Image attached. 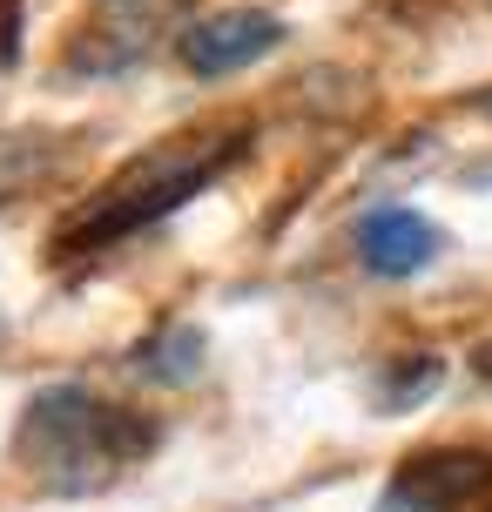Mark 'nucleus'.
Listing matches in <instances>:
<instances>
[{
	"mask_svg": "<svg viewBox=\"0 0 492 512\" xmlns=\"http://www.w3.org/2000/svg\"><path fill=\"white\" fill-rule=\"evenodd\" d=\"M284 41V21L263 14V7H223L182 34V68L189 75H236Z\"/></svg>",
	"mask_w": 492,
	"mask_h": 512,
	"instance_id": "f257e3e1",
	"label": "nucleus"
},
{
	"mask_svg": "<svg viewBox=\"0 0 492 512\" xmlns=\"http://www.w3.org/2000/svg\"><path fill=\"white\" fill-rule=\"evenodd\" d=\"M486 479L492 452H432V459H412L378 492V512H459Z\"/></svg>",
	"mask_w": 492,
	"mask_h": 512,
	"instance_id": "f03ea898",
	"label": "nucleus"
},
{
	"mask_svg": "<svg viewBox=\"0 0 492 512\" xmlns=\"http://www.w3.org/2000/svg\"><path fill=\"white\" fill-rule=\"evenodd\" d=\"M358 256L371 277H412V270H425L439 256V230L425 216H412V209H378L358 230Z\"/></svg>",
	"mask_w": 492,
	"mask_h": 512,
	"instance_id": "7ed1b4c3",
	"label": "nucleus"
},
{
	"mask_svg": "<svg viewBox=\"0 0 492 512\" xmlns=\"http://www.w3.org/2000/svg\"><path fill=\"white\" fill-rule=\"evenodd\" d=\"M196 364H203V331H189V324H176V331L149 337L142 351H135V371L156 384H182L196 378Z\"/></svg>",
	"mask_w": 492,
	"mask_h": 512,
	"instance_id": "20e7f679",
	"label": "nucleus"
},
{
	"mask_svg": "<svg viewBox=\"0 0 492 512\" xmlns=\"http://www.w3.org/2000/svg\"><path fill=\"white\" fill-rule=\"evenodd\" d=\"M439 384H445V358L418 351V358H405V364L385 378V398H378V405H385V411H418L432 391H439Z\"/></svg>",
	"mask_w": 492,
	"mask_h": 512,
	"instance_id": "39448f33",
	"label": "nucleus"
},
{
	"mask_svg": "<svg viewBox=\"0 0 492 512\" xmlns=\"http://www.w3.org/2000/svg\"><path fill=\"white\" fill-rule=\"evenodd\" d=\"M41 162H48V142L41 135H0V196H14Z\"/></svg>",
	"mask_w": 492,
	"mask_h": 512,
	"instance_id": "423d86ee",
	"label": "nucleus"
},
{
	"mask_svg": "<svg viewBox=\"0 0 492 512\" xmlns=\"http://www.w3.org/2000/svg\"><path fill=\"white\" fill-rule=\"evenodd\" d=\"M472 378L492 384V344H479V351H472Z\"/></svg>",
	"mask_w": 492,
	"mask_h": 512,
	"instance_id": "0eeeda50",
	"label": "nucleus"
}]
</instances>
